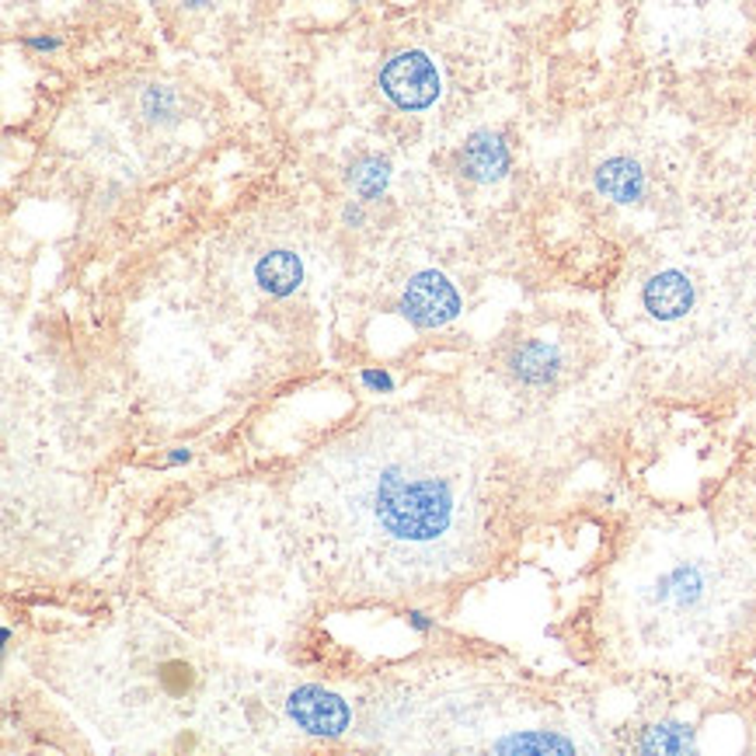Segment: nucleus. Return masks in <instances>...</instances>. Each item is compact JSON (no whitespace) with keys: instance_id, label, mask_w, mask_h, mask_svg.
I'll return each instance as SVG.
<instances>
[{"instance_id":"nucleus-1","label":"nucleus","mask_w":756,"mask_h":756,"mask_svg":"<svg viewBox=\"0 0 756 756\" xmlns=\"http://www.w3.org/2000/svg\"><path fill=\"white\" fill-rule=\"evenodd\" d=\"M290 502L314 578L331 593L432 596L478 558L481 456L426 422L377 418L314 456Z\"/></svg>"},{"instance_id":"nucleus-2","label":"nucleus","mask_w":756,"mask_h":756,"mask_svg":"<svg viewBox=\"0 0 756 756\" xmlns=\"http://www.w3.org/2000/svg\"><path fill=\"white\" fill-rule=\"evenodd\" d=\"M722 583V572L711 558H673L670 565L656 569L642 586V600L673 624L697 618L715 600V589Z\"/></svg>"},{"instance_id":"nucleus-3","label":"nucleus","mask_w":756,"mask_h":756,"mask_svg":"<svg viewBox=\"0 0 756 756\" xmlns=\"http://www.w3.org/2000/svg\"><path fill=\"white\" fill-rule=\"evenodd\" d=\"M380 87L398 109L422 112L439 98V70L429 52L409 49L387 60V66L380 70Z\"/></svg>"},{"instance_id":"nucleus-4","label":"nucleus","mask_w":756,"mask_h":756,"mask_svg":"<svg viewBox=\"0 0 756 756\" xmlns=\"http://www.w3.org/2000/svg\"><path fill=\"white\" fill-rule=\"evenodd\" d=\"M286 715L296 729L304 735H314V740H339V735L353 729V711H349L345 700L318 687V683L293 687L286 694Z\"/></svg>"},{"instance_id":"nucleus-5","label":"nucleus","mask_w":756,"mask_h":756,"mask_svg":"<svg viewBox=\"0 0 756 756\" xmlns=\"http://www.w3.org/2000/svg\"><path fill=\"white\" fill-rule=\"evenodd\" d=\"M401 310L415 328H443L461 314V293L436 269L412 276L409 290L401 296Z\"/></svg>"},{"instance_id":"nucleus-6","label":"nucleus","mask_w":756,"mask_h":756,"mask_svg":"<svg viewBox=\"0 0 756 756\" xmlns=\"http://www.w3.org/2000/svg\"><path fill=\"white\" fill-rule=\"evenodd\" d=\"M642 304L656 321H680L694 307V283L676 269L656 272L642 290Z\"/></svg>"},{"instance_id":"nucleus-7","label":"nucleus","mask_w":756,"mask_h":756,"mask_svg":"<svg viewBox=\"0 0 756 756\" xmlns=\"http://www.w3.org/2000/svg\"><path fill=\"white\" fill-rule=\"evenodd\" d=\"M461 164H464L467 179L478 182V185L502 182L509 174V150L502 144V136L491 133V130L471 133L467 144H464V154H461Z\"/></svg>"},{"instance_id":"nucleus-8","label":"nucleus","mask_w":756,"mask_h":756,"mask_svg":"<svg viewBox=\"0 0 756 756\" xmlns=\"http://www.w3.org/2000/svg\"><path fill=\"white\" fill-rule=\"evenodd\" d=\"M596 188L600 196L618 203V206H631L645 196V171L638 161L631 157H610L600 168H596Z\"/></svg>"},{"instance_id":"nucleus-9","label":"nucleus","mask_w":756,"mask_h":756,"mask_svg":"<svg viewBox=\"0 0 756 756\" xmlns=\"http://www.w3.org/2000/svg\"><path fill=\"white\" fill-rule=\"evenodd\" d=\"M255 279H258V286L266 290V293L290 296L296 286L304 283V266H301V258H296L293 252L279 248V252H269V255L258 258Z\"/></svg>"},{"instance_id":"nucleus-10","label":"nucleus","mask_w":756,"mask_h":756,"mask_svg":"<svg viewBox=\"0 0 756 756\" xmlns=\"http://www.w3.org/2000/svg\"><path fill=\"white\" fill-rule=\"evenodd\" d=\"M558 366H561V356H558V349L548 345V342H526L523 349H516V356H513V370L526 383L554 380Z\"/></svg>"},{"instance_id":"nucleus-11","label":"nucleus","mask_w":756,"mask_h":756,"mask_svg":"<svg viewBox=\"0 0 756 756\" xmlns=\"http://www.w3.org/2000/svg\"><path fill=\"white\" fill-rule=\"evenodd\" d=\"M491 753H575V743L554 732H513L491 743Z\"/></svg>"},{"instance_id":"nucleus-12","label":"nucleus","mask_w":756,"mask_h":756,"mask_svg":"<svg viewBox=\"0 0 756 756\" xmlns=\"http://www.w3.org/2000/svg\"><path fill=\"white\" fill-rule=\"evenodd\" d=\"M638 749H642V753H694L697 743H694L691 725L670 722V725H653V729H645V735L638 740Z\"/></svg>"},{"instance_id":"nucleus-13","label":"nucleus","mask_w":756,"mask_h":756,"mask_svg":"<svg viewBox=\"0 0 756 756\" xmlns=\"http://www.w3.org/2000/svg\"><path fill=\"white\" fill-rule=\"evenodd\" d=\"M349 182H353L359 199H377L387 188V182H391V168H387V161H380V157H363L353 168V174H349Z\"/></svg>"},{"instance_id":"nucleus-14","label":"nucleus","mask_w":756,"mask_h":756,"mask_svg":"<svg viewBox=\"0 0 756 756\" xmlns=\"http://www.w3.org/2000/svg\"><path fill=\"white\" fill-rule=\"evenodd\" d=\"M359 380L370 387V391H377V394H391L394 391V377L387 374V370H363Z\"/></svg>"},{"instance_id":"nucleus-15","label":"nucleus","mask_w":756,"mask_h":756,"mask_svg":"<svg viewBox=\"0 0 756 756\" xmlns=\"http://www.w3.org/2000/svg\"><path fill=\"white\" fill-rule=\"evenodd\" d=\"M409 624H412L415 631H422V635H426V631H432V627H436V621L429 618L426 610H409Z\"/></svg>"},{"instance_id":"nucleus-16","label":"nucleus","mask_w":756,"mask_h":756,"mask_svg":"<svg viewBox=\"0 0 756 756\" xmlns=\"http://www.w3.org/2000/svg\"><path fill=\"white\" fill-rule=\"evenodd\" d=\"M192 461V450H171L168 453V464H188Z\"/></svg>"},{"instance_id":"nucleus-17","label":"nucleus","mask_w":756,"mask_h":756,"mask_svg":"<svg viewBox=\"0 0 756 756\" xmlns=\"http://www.w3.org/2000/svg\"><path fill=\"white\" fill-rule=\"evenodd\" d=\"M345 223H363V209L359 206H345Z\"/></svg>"},{"instance_id":"nucleus-18","label":"nucleus","mask_w":756,"mask_h":756,"mask_svg":"<svg viewBox=\"0 0 756 756\" xmlns=\"http://www.w3.org/2000/svg\"><path fill=\"white\" fill-rule=\"evenodd\" d=\"M28 46H32V49H57L60 42H57V39H28Z\"/></svg>"},{"instance_id":"nucleus-19","label":"nucleus","mask_w":756,"mask_h":756,"mask_svg":"<svg viewBox=\"0 0 756 756\" xmlns=\"http://www.w3.org/2000/svg\"><path fill=\"white\" fill-rule=\"evenodd\" d=\"M182 4H188V8H203V4H209V0H182Z\"/></svg>"}]
</instances>
